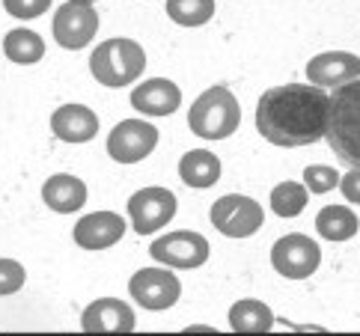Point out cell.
I'll return each instance as SVG.
<instances>
[{
  "label": "cell",
  "instance_id": "cell-3",
  "mask_svg": "<svg viewBox=\"0 0 360 336\" xmlns=\"http://www.w3.org/2000/svg\"><path fill=\"white\" fill-rule=\"evenodd\" d=\"M146 69V51L137 45L134 39H108V42L96 45L93 57H89V72L101 86L120 89L134 84Z\"/></svg>",
  "mask_w": 360,
  "mask_h": 336
},
{
  "label": "cell",
  "instance_id": "cell-10",
  "mask_svg": "<svg viewBox=\"0 0 360 336\" xmlns=\"http://www.w3.org/2000/svg\"><path fill=\"white\" fill-rule=\"evenodd\" d=\"M128 292L137 306L161 313V309L176 306V301L182 298V283L173 274V268H140L137 274L128 280Z\"/></svg>",
  "mask_w": 360,
  "mask_h": 336
},
{
  "label": "cell",
  "instance_id": "cell-28",
  "mask_svg": "<svg viewBox=\"0 0 360 336\" xmlns=\"http://www.w3.org/2000/svg\"><path fill=\"white\" fill-rule=\"evenodd\" d=\"M188 330H214V328H209V325H188Z\"/></svg>",
  "mask_w": 360,
  "mask_h": 336
},
{
  "label": "cell",
  "instance_id": "cell-26",
  "mask_svg": "<svg viewBox=\"0 0 360 336\" xmlns=\"http://www.w3.org/2000/svg\"><path fill=\"white\" fill-rule=\"evenodd\" d=\"M4 4V12L18 21H30V18H39L51 9L54 0H0Z\"/></svg>",
  "mask_w": 360,
  "mask_h": 336
},
{
  "label": "cell",
  "instance_id": "cell-2",
  "mask_svg": "<svg viewBox=\"0 0 360 336\" xmlns=\"http://www.w3.org/2000/svg\"><path fill=\"white\" fill-rule=\"evenodd\" d=\"M325 137L342 164L360 167V77L333 89Z\"/></svg>",
  "mask_w": 360,
  "mask_h": 336
},
{
  "label": "cell",
  "instance_id": "cell-11",
  "mask_svg": "<svg viewBox=\"0 0 360 336\" xmlns=\"http://www.w3.org/2000/svg\"><path fill=\"white\" fill-rule=\"evenodd\" d=\"M158 146V128L146 119H122L108 134V155L117 164H137Z\"/></svg>",
  "mask_w": 360,
  "mask_h": 336
},
{
  "label": "cell",
  "instance_id": "cell-15",
  "mask_svg": "<svg viewBox=\"0 0 360 336\" xmlns=\"http://www.w3.org/2000/svg\"><path fill=\"white\" fill-rule=\"evenodd\" d=\"M182 105V89L167 77H149L131 89V108L143 116H170Z\"/></svg>",
  "mask_w": 360,
  "mask_h": 336
},
{
  "label": "cell",
  "instance_id": "cell-29",
  "mask_svg": "<svg viewBox=\"0 0 360 336\" xmlns=\"http://www.w3.org/2000/svg\"><path fill=\"white\" fill-rule=\"evenodd\" d=\"M89 4H96V0H89Z\"/></svg>",
  "mask_w": 360,
  "mask_h": 336
},
{
  "label": "cell",
  "instance_id": "cell-13",
  "mask_svg": "<svg viewBox=\"0 0 360 336\" xmlns=\"http://www.w3.org/2000/svg\"><path fill=\"white\" fill-rule=\"evenodd\" d=\"M307 81L321 89H337L360 77V57L352 51H325L307 63Z\"/></svg>",
  "mask_w": 360,
  "mask_h": 336
},
{
  "label": "cell",
  "instance_id": "cell-20",
  "mask_svg": "<svg viewBox=\"0 0 360 336\" xmlns=\"http://www.w3.org/2000/svg\"><path fill=\"white\" fill-rule=\"evenodd\" d=\"M4 57L9 63H18V66H33L45 57V39L30 30V27H15L4 36Z\"/></svg>",
  "mask_w": 360,
  "mask_h": 336
},
{
  "label": "cell",
  "instance_id": "cell-19",
  "mask_svg": "<svg viewBox=\"0 0 360 336\" xmlns=\"http://www.w3.org/2000/svg\"><path fill=\"white\" fill-rule=\"evenodd\" d=\"M229 328L238 333H265L274 328V313L265 301L241 298L229 306Z\"/></svg>",
  "mask_w": 360,
  "mask_h": 336
},
{
  "label": "cell",
  "instance_id": "cell-5",
  "mask_svg": "<svg viewBox=\"0 0 360 336\" xmlns=\"http://www.w3.org/2000/svg\"><path fill=\"white\" fill-rule=\"evenodd\" d=\"M209 217L212 226L226 238H250L265 224L262 205L253 197H244V193H226V197L214 200Z\"/></svg>",
  "mask_w": 360,
  "mask_h": 336
},
{
  "label": "cell",
  "instance_id": "cell-12",
  "mask_svg": "<svg viewBox=\"0 0 360 336\" xmlns=\"http://www.w3.org/2000/svg\"><path fill=\"white\" fill-rule=\"evenodd\" d=\"M125 235V217L117 212H93L84 214L72 229V238L84 250H108Z\"/></svg>",
  "mask_w": 360,
  "mask_h": 336
},
{
  "label": "cell",
  "instance_id": "cell-17",
  "mask_svg": "<svg viewBox=\"0 0 360 336\" xmlns=\"http://www.w3.org/2000/svg\"><path fill=\"white\" fill-rule=\"evenodd\" d=\"M42 202L57 214L81 212L86 205V185L72 173H54L42 185Z\"/></svg>",
  "mask_w": 360,
  "mask_h": 336
},
{
  "label": "cell",
  "instance_id": "cell-6",
  "mask_svg": "<svg viewBox=\"0 0 360 336\" xmlns=\"http://www.w3.org/2000/svg\"><path fill=\"white\" fill-rule=\"evenodd\" d=\"M209 253H212L209 241H205L200 232H191V229H176V232H167V235H158L149 247L152 259L158 265L173 268V271L202 268L209 262Z\"/></svg>",
  "mask_w": 360,
  "mask_h": 336
},
{
  "label": "cell",
  "instance_id": "cell-14",
  "mask_svg": "<svg viewBox=\"0 0 360 336\" xmlns=\"http://www.w3.org/2000/svg\"><path fill=\"white\" fill-rule=\"evenodd\" d=\"M134 325V309L120 298H96L81 316V328L86 333H131Z\"/></svg>",
  "mask_w": 360,
  "mask_h": 336
},
{
  "label": "cell",
  "instance_id": "cell-24",
  "mask_svg": "<svg viewBox=\"0 0 360 336\" xmlns=\"http://www.w3.org/2000/svg\"><path fill=\"white\" fill-rule=\"evenodd\" d=\"M304 185L313 193H328L340 185V170L337 167H328V164H310L304 170Z\"/></svg>",
  "mask_w": 360,
  "mask_h": 336
},
{
  "label": "cell",
  "instance_id": "cell-16",
  "mask_svg": "<svg viewBox=\"0 0 360 336\" xmlns=\"http://www.w3.org/2000/svg\"><path fill=\"white\" fill-rule=\"evenodd\" d=\"M51 131L63 143H89L98 134V116L86 105H63L51 116Z\"/></svg>",
  "mask_w": 360,
  "mask_h": 336
},
{
  "label": "cell",
  "instance_id": "cell-7",
  "mask_svg": "<svg viewBox=\"0 0 360 336\" xmlns=\"http://www.w3.org/2000/svg\"><path fill=\"white\" fill-rule=\"evenodd\" d=\"M51 30H54V39L60 48H66V51L86 48L98 33L96 4H89V0H66V4L54 12Z\"/></svg>",
  "mask_w": 360,
  "mask_h": 336
},
{
  "label": "cell",
  "instance_id": "cell-18",
  "mask_svg": "<svg viewBox=\"0 0 360 336\" xmlns=\"http://www.w3.org/2000/svg\"><path fill=\"white\" fill-rule=\"evenodd\" d=\"M221 173H224L221 158L209 149H191L182 155V161H179V179L194 190L214 188Z\"/></svg>",
  "mask_w": 360,
  "mask_h": 336
},
{
  "label": "cell",
  "instance_id": "cell-27",
  "mask_svg": "<svg viewBox=\"0 0 360 336\" xmlns=\"http://www.w3.org/2000/svg\"><path fill=\"white\" fill-rule=\"evenodd\" d=\"M337 188L342 190V197L349 200V202L360 205V167H352L345 176H340V185Z\"/></svg>",
  "mask_w": 360,
  "mask_h": 336
},
{
  "label": "cell",
  "instance_id": "cell-4",
  "mask_svg": "<svg viewBox=\"0 0 360 336\" xmlns=\"http://www.w3.org/2000/svg\"><path fill=\"white\" fill-rule=\"evenodd\" d=\"M241 125V105L226 86H209L188 110V128L200 140H226Z\"/></svg>",
  "mask_w": 360,
  "mask_h": 336
},
{
  "label": "cell",
  "instance_id": "cell-1",
  "mask_svg": "<svg viewBox=\"0 0 360 336\" xmlns=\"http://www.w3.org/2000/svg\"><path fill=\"white\" fill-rule=\"evenodd\" d=\"M330 96L316 84H286L265 89L256 105V131L271 146H310L325 140Z\"/></svg>",
  "mask_w": 360,
  "mask_h": 336
},
{
  "label": "cell",
  "instance_id": "cell-21",
  "mask_svg": "<svg viewBox=\"0 0 360 336\" xmlns=\"http://www.w3.org/2000/svg\"><path fill=\"white\" fill-rule=\"evenodd\" d=\"M360 221L357 214L349 209V205H325L319 214H316V232L328 241H349L357 235Z\"/></svg>",
  "mask_w": 360,
  "mask_h": 336
},
{
  "label": "cell",
  "instance_id": "cell-23",
  "mask_svg": "<svg viewBox=\"0 0 360 336\" xmlns=\"http://www.w3.org/2000/svg\"><path fill=\"white\" fill-rule=\"evenodd\" d=\"M307 200H310V190L301 182H280L271 190V212L280 217H298L304 212Z\"/></svg>",
  "mask_w": 360,
  "mask_h": 336
},
{
  "label": "cell",
  "instance_id": "cell-9",
  "mask_svg": "<svg viewBox=\"0 0 360 336\" xmlns=\"http://www.w3.org/2000/svg\"><path fill=\"white\" fill-rule=\"evenodd\" d=\"M176 209H179L176 193L161 185L140 188L128 200V217H131V226L137 235H152V232L164 229L176 217Z\"/></svg>",
  "mask_w": 360,
  "mask_h": 336
},
{
  "label": "cell",
  "instance_id": "cell-25",
  "mask_svg": "<svg viewBox=\"0 0 360 336\" xmlns=\"http://www.w3.org/2000/svg\"><path fill=\"white\" fill-rule=\"evenodd\" d=\"M24 283H27V271H24V265L9 259V256H0V298L15 295Z\"/></svg>",
  "mask_w": 360,
  "mask_h": 336
},
{
  "label": "cell",
  "instance_id": "cell-8",
  "mask_svg": "<svg viewBox=\"0 0 360 336\" xmlns=\"http://www.w3.org/2000/svg\"><path fill=\"white\" fill-rule=\"evenodd\" d=\"M271 265H274L277 274L286 277V280H307L319 271L321 250L310 235H304V232H289V235L274 241Z\"/></svg>",
  "mask_w": 360,
  "mask_h": 336
},
{
  "label": "cell",
  "instance_id": "cell-22",
  "mask_svg": "<svg viewBox=\"0 0 360 336\" xmlns=\"http://www.w3.org/2000/svg\"><path fill=\"white\" fill-rule=\"evenodd\" d=\"M167 18L179 27H202L214 18V0H167Z\"/></svg>",
  "mask_w": 360,
  "mask_h": 336
}]
</instances>
